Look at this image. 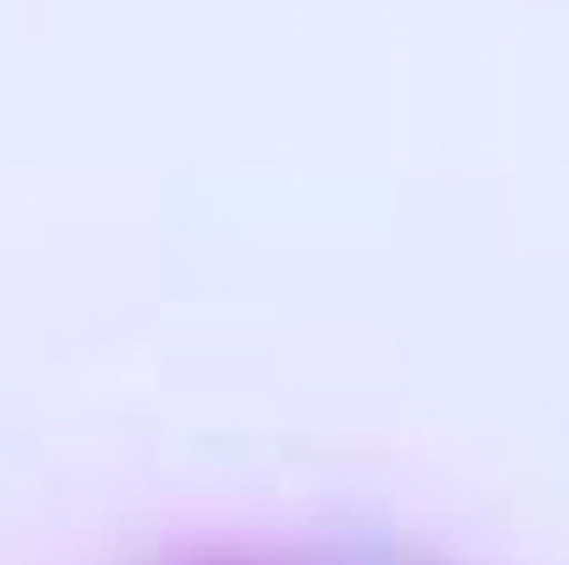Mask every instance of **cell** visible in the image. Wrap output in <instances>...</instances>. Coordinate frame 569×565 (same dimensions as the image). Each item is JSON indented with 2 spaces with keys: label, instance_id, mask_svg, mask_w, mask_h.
I'll return each instance as SVG.
<instances>
[{
  "label": "cell",
  "instance_id": "obj_1",
  "mask_svg": "<svg viewBox=\"0 0 569 565\" xmlns=\"http://www.w3.org/2000/svg\"><path fill=\"white\" fill-rule=\"evenodd\" d=\"M163 565H421L411 556H391V551L367 546H322V541H298V546H213L189 551Z\"/></svg>",
  "mask_w": 569,
  "mask_h": 565
}]
</instances>
